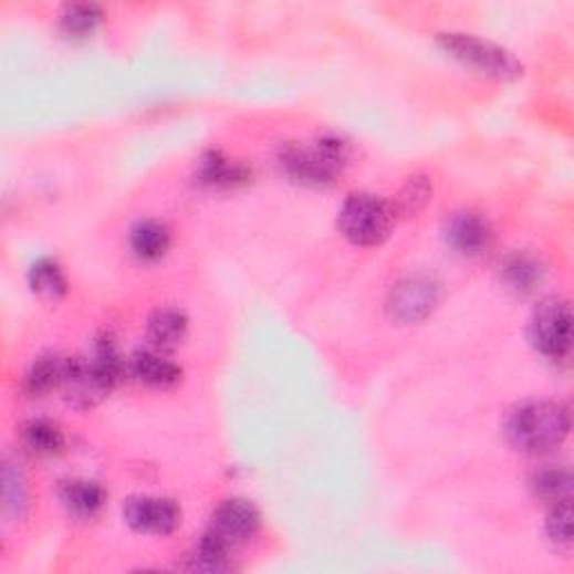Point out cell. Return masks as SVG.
Segmentation results:
<instances>
[{
	"label": "cell",
	"mask_w": 574,
	"mask_h": 574,
	"mask_svg": "<svg viewBox=\"0 0 574 574\" xmlns=\"http://www.w3.org/2000/svg\"><path fill=\"white\" fill-rule=\"evenodd\" d=\"M131 250L139 261L155 263L171 250V231L159 220H139L128 236Z\"/></svg>",
	"instance_id": "2e32d148"
},
{
	"label": "cell",
	"mask_w": 574,
	"mask_h": 574,
	"mask_svg": "<svg viewBox=\"0 0 574 574\" xmlns=\"http://www.w3.org/2000/svg\"><path fill=\"white\" fill-rule=\"evenodd\" d=\"M445 240L456 254L476 259L491 248L494 233H491L489 222L478 213L460 211L445 222Z\"/></svg>",
	"instance_id": "30bf717a"
},
{
	"label": "cell",
	"mask_w": 574,
	"mask_h": 574,
	"mask_svg": "<svg viewBox=\"0 0 574 574\" xmlns=\"http://www.w3.org/2000/svg\"><path fill=\"white\" fill-rule=\"evenodd\" d=\"M189 333V321L185 312L176 307L155 310L146 321V337L155 351H171L185 342Z\"/></svg>",
	"instance_id": "9a60e30c"
},
{
	"label": "cell",
	"mask_w": 574,
	"mask_h": 574,
	"mask_svg": "<svg viewBox=\"0 0 574 574\" xmlns=\"http://www.w3.org/2000/svg\"><path fill=\"white\" fill-rule=\"evenodd\" d=\"M534 497L554 505L561 501H570V491H572V478L570 471L565 467H547L541 469L532 476L530 482Z\"/></svg>",
	"instance_id": "ac0fdd59"
},
{
	"label": "cell",
	"mask_w": 574,
	"mask_h": 574,
	"mask_svg": "<svg viewBox=\"0 0 574 574\" xmlns=\"http://www.w3.org/2000/svg\"><path fill=\"white\" fill-rule=\"evenodd\" d=\"M261 528L259 510L242 499H229L220 503L211 516L209 534L220 539L225 545L233 547L238 543L250 541Z\"/></svg>",
	"instance_id": "9c48e42d"
},
{
	"label": "cell",
	"mask_w": 574,
	"mask_h": 574,
	"mask_svg": "<svg viewBox=\"0 0 574 574\" xmlns=\"http://www.w3.org/2000/svg\"><path fill=\"white\" fill-rule=\"evenodd\" d=\"M104 21V12L100 6L93 3H76V6H67L61 17H59V25L67 36L74 39H84L97 32V28Z\"/></svg>",
	"instance_id": "d6986e66"
},
{
	"label": "cell",
	"mask_w": 574,
	"mask_h": 574,
	"mask_svg": "<svg viewBox=\"0 0 574 574\" xmlns=\"http://www.w3.org/2000/svg\"><path fill=\"white\" fill-rule=\"evenodd\" d=\"M252 174L240 161L225 157L222 153H207L198 164V180L213 189H231L250 182Z\"/></svg>",
	"instance_id": "e0dca14e"
},
{
	"label": "cell",
	"mask_w": 574,
	"mask_h": 574,
	"mask_svg": "<svg viewBox=\"0 0 574 574\" xmlns=\"http://www.w3.org/2000/svg\"><path fill=\"white\" fill-rule=\"evenodd\" d=\"M532 344L547 357H565L572 344V314L567 303L550 299L541 303L530 323Z\"/></svg>",
	"instance_id": "8992f818"
},
{
	"label": "cell",
	"mask_w": 574,
	"mask_h": 574,
	"mask_svg": "<svg viewBox=\"0 0 574 574\" xmlns=\"http://www.w3.org/2000/svg\"><path fill=\"white\" fill-rule=\"evenodd\" d=\"M431 194H434V189L427 178H411L399 191L397 207H393V209H395V213L397 211L399 213H418L427 207Z\"/></svg>",
	"instance_id": "cb8c5ba5"
},
{
	"label": "cell",
	"mask_w": 574,
	"mask_h": 574,
	"mask_svg": "<svg viewBox=\"0 0 574 574\" xmlns=\"http://www.w3.org/2000/svg\"><path fill=\"white\" fill-rule=\"evenodd\" d=\"M508 440L523 453H547L567 438L570 411L559 401H528L510 414Z\"/></svg>",
	"instance_id": "6da1fadb"
},
{
	"label": "cell",
	"mask_w": 574,
	"mask_h": 574,
	"mask_svg": "<svg viewBox=\"0 0 574 574\" xmlns=\"http://www.w3.org/2000/svg\"><path fill=\"white\" fill-rule=\"evenodd\" d=\"M117 382L119 379L93 357L88 359L74 357V366L61 390L67 404L76 408H93L108 397V393Z\"/></svg>",
	"instance_id": "52a82bcc"
},
{
	"label": "cell",
	"mask_w": 574,
	"mask_h": 574,
	"mask_svg": "<svg viewBox=\"0 0 574 574\" xmlns=\"http://www.w3.org/2000/svg\"><path fill=\"white\" fill-rule=\"evenodd\" d=\"M438 43L449 56H453L458 63H462L469 70H476L482 76L510 81L523 74V65L516 61L512 52L473 34L445 32L438 36Z\"/></svg>",
	"instance_id": "3957f363"
},
{
	"label": "cell",
	"mask_w": 574,
	"mask_h": 574,
	"mask_svg": "<svg viewBox=\"0 0 574 574\" xmlns=\"http://www.w3.org/2000/svg\"><path fill=\"white\" fill-rule=\"evenodd\" d=\"M547 536L559 547H570L572 543V508L570 501H561L552 505V512L547 516Z\"/></svg>",
	"instance_id": "d4e9b609"
},
{
	"label": "cell",
	"mask_w": 574,
	"mask_h": 574,
	"mask_svg": "<svg viewBox=\"0 0 574 574\" xmlns=\"http://www.w3.org/2000/svg\"><path fill=\"white\" fill-rule=\"evenodd\" d=\"M499 274L510 292L532 294L543 283L545 268L536 257L528 252H514L501 261Z\"/></svg>",
	"instance_id": "5bb4252c"
},
{
	"label": "cell",
	"mask_w": 574,
	"mask_h": 574,
	"mask_svg": "<svg viewBox=\"0 0 574 574\" xmlns=\"http://www.w3.org/2000/svg\"><path fill=\"white\" fill-rule=\"evenodd\" d=\"M351 161V146L340 137H321L314 146H285L283 171L303 185H331Z\"/></svg>",
	"instance_id": "7a4b0ae2"
},
{
	"label": "cell",
	"mask_w": 574,
	"mask_h": 574,
	"mask_svg": "<svg viewBox=\"0 0 574 574\" xmlns=\"http://www.w3.org/2000/svg\"><path fill=\"white\" fill-rule=\"evenodd\" d=\"M128 375L139 384L169 390L182 382V368L164 357L159 351H137L128 357Z\"/></svg>",
	"instance_id": "8fae6325"
},
{
	"label": "cell",
	"mask_w": 574,
	"mask_h": 574,
	"mask_svg": "<svg viewBox=\"0 0 574 574\" xmlns=\"http://www.w3.org/2000/svg\"><path fill=\"white\" fill-rule=\"evenodd\" d=\"M124 521L144 534H171L182 523V510L176 501L161 497H133L124 505Z\"/></svg>",
	"instance_id": "ba28073f"
},
{
	"label": "cell",
	"mask_w": 574,
	"mask_h": 574,
	"mask_svg": "<svg viewBox=\"0 0 574 574\" xmlns=\"http://www.w3.org/2000/svg\"><path fill=\"white\" fill-rule=\"evenodd\" d=\"M28 281H30L32 292L48 301H56V299L65 296V292H67V279H65L63 270L59 268V263H54L52 259L36 261L30 268Z\"/></svg>",
	"instance_id": "ffe728a7"
},
{
	"label": "cell",
	"mask_w": 574,
	"mask_h": 574,
	"mask_svg": "<svg viewBox=\"0 0 574 574\" xmlns=\"http://www.w3.org/2000/svg\"><path fill=\"white\" fill-rule=\"evenodd\" d=\"M74 366V357L67 355H43L39 357L30 371L25 373L23 388L32 397H43L56 388H63L70 371Z\"/></svg>",
	"instance_id": "7c38bea8"
},
{
	"label": "cell",
	"mask_w": 574,
	"mask_h": 574,
	"mask_svg": "<svg viewBox=\"0 0 574 574\" xmlns=\"http://www.w3.org/2000/svg\"><path fill=\"white\" fill-rule=\"evenodd\" d=\"M229 545H225L213 534H205L196 552L191 554V570L198 572H222L229 567Z\"/></svg>",
	"instance_id": "603a6c76"
},
{
	"label": "cell",
	"mask_w": 574,
	"mask_h": 574,
	"mask_svg": "<svg viewBox=\"0 0 574 574\" xmlns=\"http://www.w3.org/2000/svg\"><path fill=\"white\" fill-rule=\"evenodd\" d=\"M395 209L371 194H353L340 209L342 233L359 244V248H375L384 242L393 229Z\"/></svg>",
	"instance_id": "277c9868"
},
{
	"label": "cell",
	"mask_w": 574,
	"mask_h": 574,
	"mask_svg": "<svg viewBox=\"0 0 574 574\" xmlns=\"http://www.w3.org/2000/svg\"><path fill=\"white\" fill-rule=\"evenodd\" d=\"M63 508L79 519H93L106 503V491L93 480H63L59 487Z\"/></svg>",
	"instance_id": "4fadbf2b"
},
{
	"label": "cell",
	"mask_w": 574,
	"mask_h": 574,
	"mask_svg": "<svg viewBox=\"0 0 574 574\" xmlns=\"http://www.w3.org/2000/svg\"><path fill=\"white\" fill-rule=\"evenodd\" d=\"M440 283L431 276H406L388 294L386 310L393 321L414 325L425 321L440 303Z\"/></svg>",
	"instance_id": "5b68a950"
},
{
	"label": "cell",
	"mask_w": 574,
	"mask_h": 574,
	"mask_svg": "<svg viewBox=\"0 0 574 574\" xmlns=\"http://www.w3.org/2000/svg\"><path fill=\"white\" fill-rule=\"evenodd\" d=\"M23 442L36 456H56L65 447V438L54 422L48 420H30L23 427Z\"/></svg>",
	"instance_id": "44dd1931"
},
{
	"label": "cell",
	"mask_w": 574,
	"mask_h": 574,
	"mask_svg": "<svg viewBox=\"0 0 574 574\" xmlns=\"http://www.w3.org/2000/svg\"><path fill=\"white\" fill-rule=\"evenodd\" d=\"M3 508L6 514L21 519L28 510V487L19 465L6 460L3 465Z\"/></svg>",
	"instance_id": "7402d4cb"
}]
</instances>
